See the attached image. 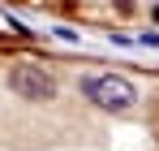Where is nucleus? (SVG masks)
Here are the masks:
<instances>
[{
	"label": "nucleus",
	"instance_id": "obj_1",
	"mask_svg": "<svg viewBox=\"0 0 159 151\" xmlns=\"http://www.w3.org/2000/svg\"><path fill=\"white\" fill-rule=\"evenodd\" d=\"M82 95L90 104H99L107 112H129L133 104H138V91H133V82L116 74H95V78H82Z\"/></svg>",
	"mask_w": 159,
	"mask_h": 151
},
{
	"label": "nucleus",
	"instance_id": "obj_2",
	"mask_svg": "<svg viewBox=\"0 0 159 151\" xmlns=\"http://www.w3.org/2000/svg\"><path fill=\"white\" fill-rule=\"evenodd\" d=\"M9 86L22 95V100H52L56 95V82L39 65H13L9 69Z\"/></svg>",
	"mask_w": 159,
	"mask_h": 151
},
{
	"label": "nucleus",
	"instance_id": "obj_3",
	"mask_svg": "<svg viewBox=\"0 0 159 151\" xmlns=\"http://www.w3.org/2000/svg\"><path fill=\"white\" fill-rule=\"evenodd\" d=\"M155 17H159V9H155Z\"/></svg>",
	"mask_w": 159,
	"mask_h": 151
}]
</instances>
